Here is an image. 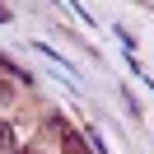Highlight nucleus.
Here are the masks:
<instances>
[{
    "label": "nucleus",
    "mask_w": 154,
    "mask_h": 154,
    "mask_svg": "<svg viewBox=\"0 0 154 154\" xmlns=\"http://www.w3.org/2000/svg\"><path fill=\"white\" fill-rule=\"evenodd\" d=\"M51 131L61 135V149H66V154H89V145H84V135H79L75 126H66V122H56V117H51Z\"/></svg>",
    "instance_id": "obj_1"
},
{
    "label": "nucleus",
    "mask_w": 154,
    "mask_h": 154,
    "mask_svg": "<svg viewBox=\"0 0 154 154\" xmlns=\"http://www.w3.org/2000/svg\"><path fill=\"white\" fill-rule=\"evenodd\" d=\"M0 149H14V131H10V122H0Z\"/></svg>",
    "instance_id": "obj_2"
},
{
    "label": "nucleus",
    "mask_w": 154,
    "mask_h": 154,
    "mask_svg": "<svg viewBox=\"0 0 154 154\" xmlns=\"http://www.w3.org/2000/svg\"><path fill=\"white\" fill-rule=\"evenodd\" d=\"M0 98H14V89H10V84H5V79H0Z\"/></svg>",
    "instance_id": "obj_3"
},
{
    "label": "nucleus",
    "mask_w": 154,
    "mask_h": 154,
    "mask_svg": "<svg viewBox=\"0 0 154 154\" xmlns=\"http://www.w3.org/2000/svg\"><path fill=\"white\" fill-rule=\"evenodd\" d=\"M14 154H42V149H38V145H23V149H14Z\"/></svg>",
    "instance_id": "obj_4"
}]
</instances>
